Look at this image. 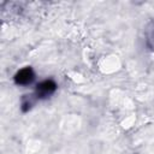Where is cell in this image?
<instances>
[{"mask_svg": "<svg viewBox=\"0 0 154 154\" xmlns=\"http://www.w3.org/2000/svg\"><path fill=\"white\" fill-rule=\"evenodd\" d=\"M55 88H57L55 83L53 81H51V79H47V81H43V82H41V83L37 84V87H36V94L40 97H46V96L53 94L54 90H55Z\"/></svg>", "mask_w": 154, "mask_h": 154, "instance_id": "cell-1", "label": "cell"}, {"mask_svg": "<svg viewBox=\"0 0 154 154\" xmlns=\"http://www.w3.org/2000/svg\"><path fill=\"white\" fill-rule=\"evenodd\" d=\"M34 71L30 69V67H25L23 70H20L19 72H17V75L14 76V82L17 84H22V85H25V84H29L32 82L34 79Z\"/></svg>", "mask_w": 154, "mask_h": 154, "instance_id": "cell-2", "label": "cell"}]
</instances>
